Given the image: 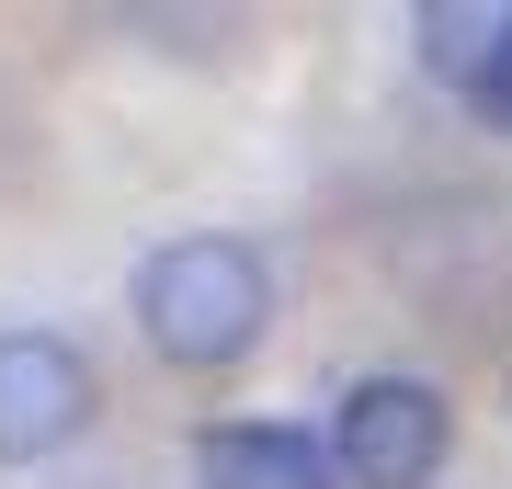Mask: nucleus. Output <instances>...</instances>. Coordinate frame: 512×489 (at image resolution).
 Instances as JSON below:
<instances>
[{"mask_svg":"<svg viewBox=\"0 0 512 489\" xmlns=\"http://www.w3.org/2000/svg\"><path fill=\"white\" fill-rule=\"evenodd\" d=\"M92 410H103V387L69 330H0V467H35V455L80 444Z\"/></svg>","mask_w":512,"mask_h":489,"instance_id":"7ed1b4c3","label":"nucleus"},{"mask_svg":"<svg viewBox=\"0 0 512 489\" xmlns=\"http://www.w3.org/2000/svg\"><path fill=\"white\" fill-rule=\"evenodd\" d=\"M330 455L353 489H433L456 455V410L433 376H353L330 410Z\"/></svg>","mask_w":512,"mask_h":489,"instance_id":"f03ea898","label":"nucleus"},{"mask_svg":"<svg viewBox=\"0 0 512 489\" xmlns=\"http://www.w3.org/2000/svg\"><path fill=\"white\" fill-rule=\"evenodd\" d=\"M137 330H148L160 364L217 376V364H239L262 330H274V273H262L251 239L183 228V239H160V251L137 262Z\"/></svg>","mask_w":512,"mask_h":489,"instance_id":"f257e3e1","label":"nucleus"},{"mask_svg":"<svg viewBox=\"0 0 512 489\" xmlns=\"http://www.w3.org/2000/svg\"><path fill=\"white\" fill-rule=\"evenodd\" d=\"M501 35H512V12H490V0H433V12H410L421 69H433V80H456V91H478V69L501 57Z\"/></svg>","mask_w":512,"mask_h":489,"instance_id":"39448f33","label":"nucleus"},{"mask_svg":"<svg viewBox=\"0 0 512 489\" xmlns=\"http://www.w3.org/2000/svg\"><path fill=\"white\" fill-rule=\"evenodd\" d=\"M194 455H205L217 489H353L342 455L285 433V421H217V433H194Z\"/></svg>","mask_w":512,"mask_h":489,"instance_id":"20e7f679","label":"nucleus"},{"mask_svg":"<svg viewBox=\"0 0 512 489\" xmlns=\"http://www.w3.org/2000/svg\"><path fill=\"white\" fill-rule=\"evenodd\" d=\"M467 103H478V126H490V137H512V35H501V57H490V69H478V91H467Z\"/></svg>","mask_w":512,"mask_h":489,"instance_id":"423d86ee","label":"nucleus"}]
</instances>
